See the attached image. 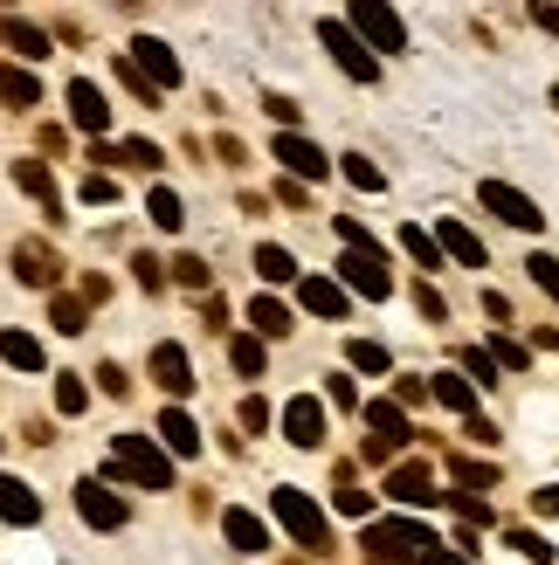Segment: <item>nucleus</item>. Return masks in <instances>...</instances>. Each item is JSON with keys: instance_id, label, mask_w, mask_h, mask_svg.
Instances as JSON below:
<instances>
[{"instance_id": "1", "label": "nucleus", "mask_w": 559, "mask_h": 565, "mask_svg": "<svg viewBox=\"0 0 559 565\" xmlns=\"http://www.w3.org/2000/svg\"><path fill=\"white\" fill-rule=\"evenodd\" d=\"M367 565H422L442 539L422 524V518H380V524H367Z\"/></svg>"}, {"instance_id": "2", "label": "nucleus", "mask_w": 559, "mask_h": 565, "mask_svg": "<svg viewBox=\"0 0 559 565\" xmlns=\"http://www.w3.org/2000/svg\"><path fill=\"white\" fill-rule=\"evenodd\" d=\"M110 469L138 490H173V462H166V448L152 435H118L110 441Z\"/></svg>"}, {"instance_id": "3", "label": "nucleus", "mask_w": 559, "mask_h": 565, "mask_svg": "<svg viewBox=\"0 0 559 565\" xmlns=\"http://www.w3.org/2000/svg\"><path fill=\"white\" fill-rule=\"evenodd\" d=\"M270 511H276V524H284V531H291V539H297L304 552H325V545H331V524H325V511H318V503L304 497L297 483H276V490H270Z\"/></svg>"}, {"instance_id": "4", "label": "nucleus", "mask_w": 559, "mask_h": 565, "mask_svg": "<svg viewBox=\"0 0 559 565\" xmlns=\"http://www.w3.org/2000/svg\"><path fill=\"white\" fill-rule=\"evenodd\" d=\"M339 21L352 28L359 42H373V49H387V55H401V49H408V21H401L394 8H380V0H352Z\"/></svg>"}, {"instance_id": "5", "label": "nucleus", "mask_w": 559, "mask_h": 565, "mask_svg": "<svg viewBox=\"0 0 559 565\" xmlns=\"http://www.w3.org/2000/svg\"><path fill=\"white\" fill-rule=\"evenodd\" d=\"M318 42L331 49V63H339V70H346L352 83H380V55H373L367 42H359L352 28L339 21V14H325V21H318Z\"/></svg>"}, {"instance_id": "6", "label": "nucleus", "mask_w": 559, "mask_h": 565, "mask_svg": "<svg viewBox=\"0 0 559 565\" xmlns=\"http://www.w3.org/2000/svg\"><path fill=\"white\" fill-rule=\"evenodd\" d=\"M477 207H491L505 228H525V235H539L546 228V214H539V201L532 193H518L511 180H477Z\"/></svg>"}, {"instance_id": "7", "label": "nucleus", "mask_w": 559, "mask_h": 565, "mask_svg": "<svg viewBox=\"0 0 559 565\" xmlns=\"http://www.w3.org/2000/svg\"><path fill=\"white\" fill-rule=\"evenodd\" d=\"M339 290L367 297V303L394 297V276H387V256H380V248H346V256H339Z\"/></svg>"}, {"instance_id": "8", "label": "nucleus", "mask_w": 559, "mask_h": 565, "mask_svg": "<svg viewBox=\"0 0 559 565\" xmlns=\"http://www.w3.org/2000/svg\"><path fill=\"white\" fill-rule=\"evenodd\" d=\"M270 159H276V166H291V180H297V186H304V180L318 186V180L331 173V152L318 146V138H304V131H276V138H270Z\"/></svg>"}, {"instance_id": "9", "label": "nucleus", "mask_w": 559, "mask_h": 565, "mask_svg": "<svg viewBox=\"0 0 559 565\" xmlns=\"http://www.w3.org/2000/svg\"><path fill=\"white\" fill-rule=\"evenodd\" d=\"M76 518L91 524V531H125L131 503L110 490V483H97V476H83V483H76Z\"/></svg>"}, {"instance_id": "10", "label": "nucleus", "mask_w": 559, "mask_h": 565, "mask_svg": "<svg viewBox=\"0 0 559 565\" xmlns=\"http://www.w3.org/2000/svg\"><path fill=\"white\" fill-rule=\"evenodd\" d=\"M387 497L408 503V511H435V503H442L429 462H394V469H387Z\"/></svg>"}, {"instance_id": "11", "label": "nucleus", "mask_w": 559, "mask_h": 565, "mask_svg": "<svg viewBox=\"0 0 559 565\" xmlns=\"http://www.w3.org/2000/svg\"><path fill=\"white\" fill-rule=\"evenodd\" d=\"M131 70L146 76L159 97H166V90H180V63H173V49H166L159 35H138V42H131Z\"/></svg>"}, {"instance_id": "12", "label": "nucleus", "mask_w": 559, "mask_h": 565, "mask_svg": "<svg viewBox=\"0 0 559 565\" xmlns=\"http://www.w3.org/2000/svg\"><path fill=\"white\" fill-rule=\"evenodd\" d=\"M70 125H76V131H91V138L110 131V104H104V90H97L91 76H76V83H70Z\"/></svg>"}, {"instance_id": "13", "label": "nucleus", "mask_w": 559, "mask_h": 565, "mask_svg": "<svg viewBox=\"0 0 559 565\" xmlns=\"http://www.w3.org/2000/svg\"><path fill=\"white\" fill-rule=\"evenodd\" d=\"M435 248H442V256H456L463 269H484V263H491V248H484L477 235H470L456 214H442V221H435Z\"/></svg>"}, {"instance_id": "14", "label": "nucleus", "mask_w": 559, "mask_h": 565, "mask_svg": "<svg viewBox=\"0 0 559 565\" xmlns=\"http://www.w3.org/2000/svg\"><path fill=\"white\" fill-rule=\"evenodd\" d=\"M284 441H297V448H325V407L312 401V393H297V401L284 407Z\"/></svg>"}, {"instance_id": "15", "label": "nucleus", "mask_w": 559, "mask_h": 565, "mask_svg": "<svg viewBox=\"0 0 559 565\" xmlns=\"http://www.w3.org/2000/svg\"><path fill=\"white\" fill-rule=\"evenodd\" d=\"M14 276L28 282V290H55L63 263H55V248H49V242H21V248H14Z\"/></svg>"}, {"instance_id": "16", "label": "nucleus", "mask_w": 559, "mask_h": 565, "mask_svg": "<svg viewBox=\"0 0 559 565\" xmlns=\"http://www.w3.org/2000/svg\"><path fill=\"white\" fill-rule=\"evenodd\" d=\"M152 380L173 393V401H187V393H193V359H187V345H159L152 352Z\"/></svg>"}, {"instance_id": "17", "label": "nucleus", "mask_w": 559, "mask_h": 565, "mask_svg": "<svg viewBox=\"0 0 559 565\" xmlns=\"http://www.w3.org/2000/svg\"><path fill=\"white\" fill-rule=\"evenodd\" d=\"M221 531H229V545H235V552H249V558L270 552V524H263L256 511H242V503H235V511H221Z\"/></svg>"}, {"instance_id": "18", "label": "nucleus", "mask_w": 559, "mask_h": 565, "mask_svg": "<svg viewBox=\"0 0 559 565\" xmlns=\"http://www.w3.org/2000/svg\"><path fill=\"white\" fill-rule=\"evenodd\" d=\"M359 414H367V428H373V441H380V448H401V441H414V428H408V414H401L394 401H367V407H359Z\"/></svg>"}, {"instance_id": "19", "label": "nucleus", "mask_w": 559, "mask_h": 565, "mask_svg": "<svg viewBox=\"0 0 559 565\" xmlns=\"http://www.w3.org/2000/svg\"><path fill=\"white\" fill-rule=\"evenodd\" d=\"M297 303H304V310H318V318H346V303H352V297H346L331 276H304V282H297Z\"/></svg>"}, {"instance_id": "20", "label": "nucleus", "mask_w": 559, "mask_h": 565, "mask_svg": "<svg viewBox=\"0 0 559 565\" xmlns=\"http://www.w3.org/2000/svg\"><path fill=\"white\" fill-rule=\"evenodd\" d=\"M0 518L8 524H42V497L21 483V476H0Z\"/></svg>"}, {"instance_id": "21", "label": "nucleus", "mask_w": 559, "mask_h": 565, "mask_svg": "<svg viewBox=\"0 0 559 565\" xmlns=\"http://www.w3.org/2000/svg\"><path fill=\"white\" fill-rule=\"evenodd\" d=\"M0 42H8V55H21V63H42V55H49V35L35 21H21V14L0 21Z\"/></svg>"}, {"instance_id": "22", "label": "nucleus", "mask_w": 559, "mask_h": 565, "mask_svg": "<svg viewBox=\"0 0 559 565\" xmlns=\"http://www.w3.org/2000/svg\"><path fill=\"white\" fill-rule=\"evenodd\" d=\"M249 324H256L249 338H263V345H270V338H291V331H297V324H291V303H276V297H249Z\"/></svg>"}, {"instance_id": "23", "label": "nucleus", "mask_w": 559, "mask_h": 565, "mask_svg": "<svg viewBox=\"0 0 559 565\" xmlns=\"http://www.w3.org/2000/svg\"><path fill=\"white\" fill-rule=\"evenodd\" d=\"M159 441H166V462H173V456H201V428H193L180 407L159 414Z\"/></svg>"}, {"instance_id": "24", "label": "nucleus", "mask_w": 559, "mask_h": 565, "mask_svg": "<svg viewBox=\"0 0 559 565\" xmlns=\"http://www.w3.org/2000/svg\"><path fill=\"white\" fill-rule=\"evenodd\" d=\"M0 104H14V110H35V104H42V83H35V70H14V63H0Z\"/></svg>"}, {"instance_id": "25", "label": "nucleus", "mask_w": 559, "mask_h": 565, "mask_svg": "<svg viewBox=\"0 0 559 565\" xmlns=\"http://www.w3.org/2000/svg\"><path fill=\"white\" fill-rule=\"evenodd\" d=\"M429 401L456 407V414H477V386H470L463 373H435V380H429Z\"/></svg>"}, {"instance_id": "26", "label": "nucleus", "mask_w": 559, "mask_h": 565, "mask_svg": "<svg viewBox=\"0 0 559 565\" xmlns=\"http://www.w3.org/2000/svg\"><path fill=\"white\" fill-rule=\"evenodd\" d=\"M0 359L8 365H21V373H42V338H28V331H0Z\"/></svg>"}, {"instance_id": "27", "label": "nucleus", "mask_w": 559, "mask_h": 565, "mask_svg": "<svg viewBox=\"0 0 559 565\" xmlns=\"http://www.w3.org/2000/svg\"><path fill=\"white\" fill-rule=\"evenodd\" d=\"M146 214H152V228H166V235H180V228H187V207H180V193H173V186H152V193H146Z\"/></svg>"}, {"instance_id": "28", "label": "nucleus", "mask_w": 559, "mask_h": 565, "mask_svg": "<svg viewBox=\"0 0 559 565\" xmlns=\"http://www.w3.org/2000/svg\"><path fill=\"white\" fill-rule=\"evenodd\" d=\"M229 365H235V373L242 380H263V365H270V345H263V338H229Z\"/></svg>"}, {"instance_id": "29", "label": "nucleus", "mask_w": 559, "mask_h": 565, "mask_svg": "<svg viewBox=\"0 0 559 565\" xmlns=\"http://www.w3.org/2000/svg\"><path fill=\"white\" fill-rule=\"evenodd\" d=\"M14 186H21V193H35V201L55 214V180H49V166H35V159H14Z\"/></svg>"}, {"instance_id": "30", "label": "nucleus", "mask_w": 559, "mask_h": 565, "mask_svg": "<svg viewBox=\"0 0 559 565\" xmlns=\"http://www.w3.org/2000/svg\"><path fill=\"white\" fill-rule=\"evenodd\" d=\"M339 173H346L359 193H380V186H387V173H380V166H373L367 152H339Z\"/></svg>"}, {"instance_id": "31", "label": "nucleus", "mask_w": 559, "mask_h": 565, "mask_svg": "<svg viewBox=\"0 0 559 565\" xmlns=\"http://www.w3.org/2000/svg\"><path fill=\"white\" fill-rule=\"evenodd\" d=\"M256 276H263V282H297V263H291V248L263 242V248H256Z\"/></svg>"}, {"instance_id": "32", "label": "nucleus", "mask_w": 559, "mask_h": 565, "mask_svg": "<svg viewBox=\"0 0 559 565\" xmlns=\"http://www.w3.org/2000/svg\"><path fill=\"white\" fill-rule=\"evenodd\" d=\"M401 248H408L422 269H442V248H435V235L422 228V221H408V228H401Z\"/></svg>"}, {"instance_id": "33", "label": "nucleus", "mask_w": 559, "mask_h": 565, "mask_svg": "<svg viewBox=\"0 0 559 565\" xmlns=\"http://www.w3.org/2000/svg\"><path fill=\"white\" fill-rule=\"evenodd\" d=\"M346 359H352V373H387V365H394V359H387V345H373V338H352Z\"/></svg>"}, {"instance_id": "34", "label": "nucleus", "mask_w": 559, "mask_h": 565, "mask_svg": "<svg viewBox=\"0 0 559 565\" xmlns=\"http://www.w3.org/2000/svg\"><path fill=\"white\" fill-rule=\"evenodd\" d=\"M525 276L539 282V290L559 303V256H546V248H532V256H525Z\"/></svg>"}, {"instance_id": "35", "label": "nucleus", "mask_w": 559, "mask_h": 565, "mask_svg": "<svg viewBox=\"0 0 559 565\" xmlns=\"http://www.w3.org/2000/svg\"><path fill=\"white\" fill-rule=\"evenodd\" d=\"M83 318H91V310H83V297H55V303H49V324L70 331V338L83 331Z\"/></svg>"}, {"instance_id": "36", "label": "nucleus", "mask_w": 559, "mask_h": 565, "mask_svg": "<svg viewBox=\"0 0 559 565\" xmlns=\"http://www.w3.org/2000/svg\"><path fill=\"white\" fill-rule=\"evenodd\" d=\"M55 407H63V414H83V407H91V386H83L76 373H63V380H55Z\"/></svg>"}, {"instance_id": "37", "label": "nucleus", "mask_w": 559, "mask_h": 565, "mask_svg": "<svg viewBox=\"0 0 559 565\" xmlns=\"http://www.w3.org/2000/svg\"><path fill=\"white\" fill-rule=\"evenodd\" d=\"M505 545H511L518 558H532V565H552V545L539 539V531H511V539H505Z\"/></svg>"}, {"instance_id": "38", "label": "nucleus", "mask_w": 559, "mask_h": 565, "mask_svg": "<svg viewBox=\"0 0 559 565\" xmlns=\"http://www.w3.org/2000/svg\"><path fill=\"white\" fill-rule=\"evenodd\" d=\"M463 380H470V386H497V365H491V352H477V345H470V352H463Z\"/></svg>"}, {"instance_id": "39", "label": "nucleus", "mask_w": 559, "mask_h": 565, "mask_svg": "<svg viewBox=\"0 0 559 565\" xmlns=\"http://www.w3.org/2000/svg\"><path fill=\"white\" fill-rule=\"evenodd\" d=\"M235 420H242L249 435H263V428H270V401H263V393H249V401L235 407Z\"/></svg>"}, {"instance_id": "40", "label": "nucleus", "mask_w": 559, "mask_h": 565, "mask_svg": "<svg viewBox=\"0 0 559 565\" xmlns=\"http://www.w3.org/2000/svg\"><path fill=\"white\" fill-rule=\"evenodd\" d=\"M76 193L104 207V201H118V180H110V173H83V186H76Z\"/></svg>"}, {"instance_id": "41", "label": "nucleus", "mask_w": 559, "mask_h": 565, "mask_svg": "<svg viewBox=\"0 0 559 565\" xmlns=\"http://www.w3.org/2000/svg\"><path fill=\"white\" fill-rule=\"evenodd\" d=\"M414 310H422L429 324H442V318H450V303H442V290H429V282H414Z\"/></svg>"}, {"instance_id": "42", "label": "nucleus", "mask_w": 559, "mask_h": 565, "mask_svg": "<svg viewBox=\"0 0 559 565\" xmlns=\"http://www.w3.org/2000/svg\"><path fill=\"white\" fill-rule=\"evenodd\" d=\"M456 483L477 497V490H491V483H497V469H491V462H484V469H477V462H456Z\"/></svg>"}, {"instance_id": "43", "label": "nucleus", "mask_w": 559, "mask_h": 565, "mask_svg": "<svg viewBox=\"0 0 559 565\" xmlns=\"http://www.w3.org/2000/svg\"><path fill=\"white\" fill-rule=\"evenodd\" d=\"M491 365H511V373H525V365H532V352L511 345V338H497V345H491Z\"/></svg>"}, {"instance_id": "44", "label": "nucleus", "mask_w": 559, "mask_h": 565, "mask_svg": "<svg viewBox=\"0 0 559 565\" xmlns=\"http://www.w3.org/2000/svg\"><path fill=\"white\" fill-rule=\"evenodd\" d=\"M173 282H187V290H208V263H201V256H180V263H173Z\"/></svg>"}, {"instance_id": "45", "label": "nucleus", "mask_w": 559, "mask_h": 565, "mask_svg": "<svg viewBox=\"0 0 559 565\" xmlns=\"http://www.w3.org/2000/svg\"><path fill=\"white\" fill-rule=\"evenodd\" d=\"M97 386L110 393V401H125V393H131V380H125V365H97Z\"/></svg>"}, {"instance_id": "46", "label": "nucleus", "mask_w": 559, "mask_h": 565, "mask_svg": "<svg viewBox=\"0 0 559 565\" xmlns=\"http://www.w3.org/2000/svg\"><path fill=\"white\" fill-rule=\"evenodd\" d=\"M325 393H331V407H359V386H352L346 373H331V380H325Z\"/></svg>"}, {"instance_id": "47", "label": "nucleus", "mask_w": 559, "mask_h": 565, "mask_svg": "<svg viewBox=\"0 0 559 565\" xmlns=\"http://www.w3.org/2000/svg\"><path fill=\"white\" fill-rule=\"evenodd\" d=\"M339 242H346V248H380V242H373L367 228H359V221H352V214H339Z\"/></svg>"}, {"instance_id": "48", "label": "nucleus", "mask_w": 559, "mask_h": 565, "mask_svg": "<svg viewBox=\"0 0 559 565\" xmlns=\"http://www.w3.org/2000/svg\"><path fill=\"white\" fill-rule=\"evenodd\" d=\"M339 511L346 518H367L373 511V490H339Z\"/></svg>"}, {"instance_id": "49", "label": "nucleus", "mask_w": 559, "mask_h": 565, "mask_svg": "<svg viewBox=\"0 0 559 565\" xmlns=\"http://www.w3.org/2000/svg\"><path fill=\"white\" fill-rule=\"evenodd\" d=\"M408 401H429V380H401V386H394V407L408 414Z\"/></svg>"}, {"instance_id": "50", "label": "nucleus", "mask_w": 559, "mask_h": 565, "mask_svg": "<svg viewBox=\"0 0 559 565\" xmlns=\"http://www.w3.org/2000/svg\"><path fill=\"white\" fill-rule=\"evenodd\" d=\"M470 441H477V448H497V428H491V420L484 414H470V428H463Z\"/></svg>"}, {"instance_id": "51", "label": "nucleus", "mask_w": 559, "mask_h": 565, "mask_svg": "<svg viewBox=\"0 0 559 565\" xmlns=\"http://www.w3.org/2000/svg\"><path fill=\"white\" fill-rule=\"evenodd\" d=\"M532 511H539V518H559V483H546V490H532Z\"/></svg>"}, {"instance_id": "52", "label": "nucleus", "mask_w": 559, "mask_h": 565, "mask_svg": "<svg viewBox=\"0 0 559 565\" xmlns=\"http://www.w3.org/2000/svg\"><path fill=\"white\" fill-rule=\"evenodd\" d=\"M131 269H138V282H146V290H159V282H166V269H159V263H152V256H138V263H131Z\"/></svg>"}, {"instance_id": "53", "label": "nucleus", "mask_w": 559, "mask_h": 565, "mask_svg": "<svg viewBox=\"0 0 559 565\" xmlns=\"http://www.w3.org/2000/svg\"><path fill=\"white\" fill-rule=\"evenodd\" d=\"M270 118L291 131V125H297V104H291V97H270Z\"/></svg>"}, {"instance_id": "54", "label": "nucleus", "mask_w": 559, "mask_h": 565, "mask_svg": "<svg viewBox=\"0 0 559 565\" xmlns=\"http://www.w3.org/2000/svg\"><path fill=\"white\" fill-rule=\"evenodd\" d=\"M422 565H470V558H463V552H456V545H435V552H429V558H422Z\"/></svg>"}, {"instance_id": "55", "label": "nucleus", "mask_w": 559, "mask_h": 565, "mask_svg": "<svg viewBox=\"0 0 559 565\" xmlns=\"http://www.w3.org/2000/svg\"><path fill=\"white\" fill-rule=\"evenodd\" d=\"M532 28H546V35H559V8H532Z\"/></svg>"}, {"instance_id": "56", "label": "nucleus", "mask_w": 559, "mask_h": 565, "mask_svg": "<svg viewBox=\"0 0 559 565\" xmlns=\"http://www.w3.org/2000/svg\"><path fill=\"white\" fill-rule=\"evenodd\" d=\"M291 565H304V558H291Z\"/></svg>"}, {"instance_id": "57", "label": "nucleus", "mask_w": 559, "mask_h": 565, "mask_svg": "<svg viewBox=\"0 0 559 565\" xmlns=\"http://www.w3.org/2000/svg\"><path fill=\"white\" fill-rule=\"evenodd\" d=\"M552 104H559V90H552Z\"/></svg>"}]
</instances>
